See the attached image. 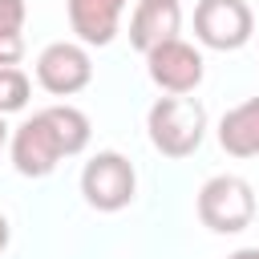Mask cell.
Returning <instances> with one entry per match:
<instances>
[{
    "mask_svg": "<svg viewBox=\"0 0 259 259\" xmlns=\"http://www.w3.org/2000/svg\"><path fill=\"white\" fill-rule=\"evenodd\" d=\"M146 130L158 154L186 158L206 138V109L194 97H158L146 113Z\"/></svg>",
    "mask_w": 259,
    "mask_h": 259,
    "instance_id": "cell-1",
    "label": "cell"
},
{
    "mask_svg": "<svg viewBox=\"0 0 259 259\" xmlns=\"http://www.w3.org/2000/svg\"><path fill=\"white\" fill-rule=\"evenodd\" d=\"M198 219L214 235H239L255 219V190L239 174H214L198 190Z\"/></svg>",
    "mask_w": 259,
    "mask_h": 259,
    "instance_id": "cell-2",
    "label": "cell"
},
{
    "mask_svg": "<svg viewBox=\"0 0 259 259\" xmlns=\"http://www.w3.org/2000/svg\"><path fill=\"white\" fill-rule=\"evenodd\" d=\"M134 190H138V174L130 166V158H121L117 150H101L85 162L81 170V194L93 210H121L134 202Z\"/></svg>",
    "mask_w": 259,
    "mask_h": 259,
    "instance_id": "cell-3",
    "label": "cell"
},
{
    "mask_svg": "<svg viewBox=\"0 0 259 259\" xmlns=\"http://www.w3.org/2000/svg\"><path fill=\"white\" fill-rule=\"evenodd\" d=\"M255 32V16L247 8V0H198L194 8V36L206 49L219 53H235L251 40Z\"/></svg>",
    "mask_w": 259,
    "mask_h": 259,
    "instance_id": "cell-4",
    "label": "cell"
},
{
    "mask_svg": "<svg viewBox=\"0 0 259 259\" xmlns=\"http://www.w3.org/2000/svg\"><path fill=\"white\" fill-rule=\"evenodd\" d=\"M61 158H65V146H61L53 121L45 117V109L32 113L24 125H16V134H12V166H16V174L45 178V174L57 170Z\"/></svg>",
    "mask_w": 259,
    "mask_h": 259,
    "instance_id": "cell-5",
    "label": "cell"
},
{
    "mask_svg": "<svg viewBox=\"0 0 259 259\" xmlns=\"http://www.w3.org/2000/svg\"><path fill=\"white\" fill-rule=\"evenodd\" d=\"M146 69L158 89H166L170 97H186L202 81V53L174 36V40H162L146 53Z\"/></svg>",
    "mask_w": 259,
    "mask_h": 259,
    "instance_id": "cell-6",
    "label": "cell"
},
{
    "mask_svg": "<svg viewBox=\"0 0 259 259\" xmlns=\"http://www.w3.org/2000/svg\"><path fill=\"white\" fill-rule=\"evenodd\" d=\"M36 81L40 89H49L53 97H73L93 81V61L85 53V45L73 40H57L36 57Z\"/></svg>",
    "mask_w": 259,
    "mask_h": 259,
    "instance_id": "cell-7",
    "label": "cell"
},
{
    "mask_svg": "<svg viewBox=\"0 0 259 259\" xmlns=\"http://www.w3.org/2000/svg\"><path fill=\"white\" fill-rule=\"evenodd\" d=\"M182 28V4L178 0H138L130 16V45L138 53H150L162 40H174Z\"/></svg>",
    "mask_w": 259,
    "mask_h": 259,
    "instance_id": "cell-8",
    "label": "cell"
},
{
    "mask_svg": "<svg viewBox=\"0 0 259 259\" xmlns=\"http://www.w3.org/2000/svg\"><path fill=\"white\" fill-rule=\"evenodd\" d=\"M65 4H69V24L81 45H109L117 36L125 0H65Z\"/></svg>",
    "mask_w": 259,
    "mask_h": 259,
    "instance_id": "cell-9",
    "label": "cell"
},
{
    "mask_svg": "<svg viewBox=\"0 0 259 259\" xmlns=\"http://www.w3.org/2000/svg\"><path fill=\"white\" fill-rule=\"evenodd\" d=\"M219 146L231 158H259V97L227 109L219 121Z\"/></svg>",
    "mask_w": 259,
    "mask_h": 259,
    "instance_id": "cell-10",
    "label": "cell"
},
{
    "mask_svg": "<svg viewBox=\"0 0 259 259\" xmlns=\"http://www.w3.org/2000/svg\"><path fill=\"white\" fill-rule=\"evenodd\" d=\"M45 117L53 121V130H57V138H61V146H65V158H69V154H81V150L89 146V117H85L77 105H49Z\"/></svg>",
    "mask_w": 259,
    "mask_h": 259,
    "instance_id": "cell-11",
    "label": "cell"
},
{
    "mask_svg": "<svg viewBox=\"0 0 259 259\" xmlns=\"http://www.w3.org/2000/svg\"><path fill=\"white\" fill-rule=\"evenodd\" d=\"M28 93H32V81L20 69H0V117L20 113L28 105Z\"/></svg>",
    "mask_w": 259,
    "mask_h": 259,
    "instance_id": "cell-12",
    "label": "cell"
},
{
    "mask_svg": "<svg viewBox=\"0 0 259 259\" xmlns=\"http://www.w3.org/2000/svg\"><path fill=\"white\" fill-rule=\"evenodd\" d=\"M24 57V36L20 32H0V69H16Z\"/></svg>",
    "mask_w": 259,
    "mask_h": 259,
    "instance_id": "cell-13",
    "label": "cell"
},
{
    "mask_svg": "<svg viewBox=\"0 0 259 259\" xmlns=\"http://www.w3.org/2000/svg\"><path fill=\"white\" fill-rule=\"evenodd\" d=\"M24 24V0H0V32H20Z\"/></svg>",
    "mask_w": 259,
    "mask_h": 259,
    "instance_id": "cell-14",
    "label": "cell"
},
{
    "mask_svg": "<svg viewBox=\"0 0 259 259\" xmlns=\"http://www.w3.org/2000/svg\"><path fill=\"white\" fill-rule=\"evenodd\" d=\"M227 259H259V247H243V251H235V255H227Z\"/></svg>",
    "mask_w": 259,
    "mask_h": 259,
    "instance_id": "cell-15",
    "label": "cell"
},
{
    "mask_svg": "<svg viewBox=\"0 0 259 259\" xmlns=\"http://www.w3.org/2000/svg\"><path fill=\"white\" fill-rule=\"evenodd\" d=\"M4 247H8V219L0 214V251H4Z\"/></svg>",
    "mask_w": 259,
    "mask_h": 259,
    "instance_id": "cell-16",
    "label": "cell"
},
{
    "mask_svg": "<svg viewBox=\"0 0 259 259\" xmlns=\"http://www.w3.org/2000/svg\"><path fill=\"white\" fill-rule=\"evenodd\" d=\"M8 142V125H4V117H0V146Z\"/></svg>",
    "mask_w": 259,
    "mask_h": 259,
    "instance_id": "cell-17",
    "label": "cell"
}]
</instances>
